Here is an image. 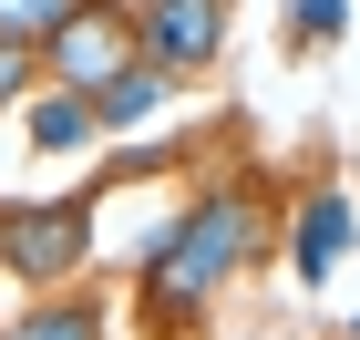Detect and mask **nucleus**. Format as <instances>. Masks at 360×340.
I'll use <instances>...</instances> for the list:
<instances>
[{
  "mask_svg": "<svg viewBox=\"0 0 360 340\" xmlns=\"http://www.w3.org/2000/svg\"><path fill=\"white\" fill-rule=\"evenodd\" d=\"M268 237H278L268 175H217V186H195V196L155 227V248H144L134 320H144L155 340H195L206 320H217V299L268 258Z\"/></svg>",
  "mask_w": 360,
  "mask_h": 340,
  "instance_id": "nucleus-1",
  "label": "nucleus"
},
{
  "mask_svg": "<svg viewBox=\"0 0 360 340\" xmlns=\"http://www.w3.org/2000/svg\"><path fill=\"white\" fill-rule=\"evenodd\" d=\"M83 258H93V196H52V206L11 196L0 206V268H11L21 289L83 279Z\"/></svg>",
  "mask_w": 360,
  "mask_h": 340,
  "instance_id": "nucleus-2",
  "label": "nucleus"
},
{
  "mask_svg": "<svg viewBox=\"0 0 360 340\" xmlns=\"http://www.w3.org/2000/svg\"><path fill=\"white\" fill-rule=\"evenodd\" d=\"M124 62H144L124 0H83V11H62V21L41 31V83H62V93H103Z\"/></svg>",
  "mask_w": 360,
  "mask_h": 340,
  "instance_id": "nucleus-3",
  "label": "nucleus"
},
{
  "mask_svg": "<svg viewBox=\"0 0 360 340\" xmlns=\"http://www.w3.org/2000/svg\"><path fill=\"white\" fill-rule=\"evenodd\" d=\"M226 31H237V0H134V42H144V62H155L165 83L217 73Z\"/></svg>",
  "mask_w": 360,
  "mask_h": 340,
  "instance_id": "nucleus-4",
  "label": "nucleus"
},
{
  "mask_svg": "<svg viewBox=\"0 0 360 340\" xmlns=\"http://www.w3.org/2000/svg\"><path fill=\"white\" fill-rule=\"evenodd\" d=\"M350 248H360L350 196H340V186H309L299 217H288V268H299V289H330V268H340Z\"/></svg>",
  "mask_w": 360,
  "mask_h": 340,
  "instance_id": "nucleus-5",
  "label": "nucleus"
},
{
  "mask_svg": "<svg viewBox=\"0 0 360 340\" xmlns=\"http://www.w3.org/2000/svg\"><path fill=\"white\" fill-rule=\"evenodd\" d=\"M113 320H103V299H93V289H31V310H11V330L0 340H103Z\"/></svg>",
  "mask_w": 360,
  "mask_h": 340,
  "instance_id": "nucleus-6",
  "label": "nucleus"
},
{
  "mask_svg": "<svg viewBox=\"0 0 360 340\" xmlns=\"http://www.w3.org/2000/svg\"><path fill=\"white\" fill-rule=\"evenodd\" d=\"M21 134H31V155H83L103 124H93V103H83V93L31 83V93H21Z\"/></svg>",
  "mask_w": 360,
  "mask_h": 340,
  "instance_id": "nucleus-7",
  "label": "nucleus"
},
{
  "mask_svg": "<svg viewBox=\"0 0 360 340\" xmlns=\"http://www.w3.org/2000/svg\"><path fill=\"white\" fill-rule=\"evenodd\" d=\"M165 73H155V62H124V73H113V83L103 93H83V103H93V124H103V134H113V124H144V113H155V103H165Z\"/></svg>",
  "mask_w": 360,
  "mask_h": 340,
  "instance_id": "nucleus-8",
  "label": "nucleus"
},
{
  "mask_svg": "<svg viewBox=\"0 0 360 340\" xmlns=\"http://www.w3.org/2000/svg\"><path fill=\"white\" fill-rule=\"evenodd\" d=\"M340 31H350V0H288V52H299V42H309V52H330Z\"/></svg>",
  "mask_w": 360,
  "mask_h": 340,
  "instance_id": "nucleus-9",
  "label": "nucleus"
},
{
  "mask_svg": "<svg viewBox=\"0 0 360 340\" xmlns=\"http://www.w3.org/2000/svg\"><path fill=\"white\" fill-rule=\"evenodd\" d=\"M62 11H83V0H0V42H41Z\"/></svg>",
  "mask_w": 360,
  "mask_h": 340,
  "instance_id": "nucleus-10",
  "label": "nucleus"
},
{
  "mask_svg": "<svg viewBox=\"0 0 360 340\" xmlns=\"http://www.w3.org/2000/svg\"><path fill=\"white\" fill-rule=\"evenodd\" d=\"M41 83V42H0V103H21Z\"/></svg>",
  "mask_w": 360,
  "mask_h": 340,
  "instance_id": "nucleus-11",
  "label": "nucleus"
},
{
  "mask_svg": "<svg viewBox=\"0 0 360 340\" xmlns=\"http://www.w3.org/2000/svg\"><path fill=\"white\" fill-rule=\"evenodd\" d=\"M340 340H360V310H350V330H340Z\"/></svg>",
  "mask_w": 360,
  "mask_h": 340,
  "instance_id": "nucleus-12",
  "label": "nucleus"
}]
</instances>
